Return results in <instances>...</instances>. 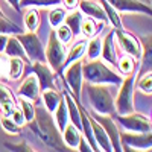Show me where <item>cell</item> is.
Instances as JSON below:
<instances>
[{
	"label": "cell",
	"instance_id": "7",
	"mask_svg": "<svg viewBox=\"0 0 152 152\" xmlns=\"http://www.w3.org/2000/svg\"><path fill=\"white\" fill-rule=\"evenodd\" d=\"M114 120L123 126L125 131L129 132H149L152 129V122L149 117L140 113H129V114H114Z\"/></svg>",
	"mask_w": 152,
	"mask_h": 152
},
{
	"label": "cell",
	"instance_id": "12",
	"mask_svg": "<svg viewBox=\"0 0 152 152\" xmlns=\"http://www.w3.org/2000/svg\"><path fill=\"white\" fill-rule=\"evenodd\" d=\"M32 72L37 76L40 90H47V88H58L56 87V73L49 67L47 62L34 61L32 62Z\"/></svg>",
	"mask_w": 152,
	"mask_h": 152
},
{
	"label": "cell",
	"instance_id": "14",
	"mask_svg": "<svg viewBox=\"0 0 152 152\" xmlns=\"http://www.w3.org/2000/svg\"><path fill=\"white\" fill-rule=\"evenodd\" d=\"M40 93H41L40 84H38V79L34 73L29 75L28 78L20 84L18 90H17L18 97H24V99L31 100V102H37V100L40 99Z\"/></svg>",
	"mask_w": 152,
	"mask_h": 152
},
{
	"label": "cell",
	"instance_id": "43",
	"mask_svg": "<svg viewBox=\"0 0 152 152\" xmlns=\"http://www.w3.org/2000/svg\"><path fill=\"white\" fill-rule=\"evenodd\" d=\"M8 38H9L8 34H0V53H3L5 46H6V43H8Z\"/></svg>",
	"mask_w": 152,
	"mask_h": 152
},
{
	"label": "cell",
	"instance_id": "11",
	"mask_svg": "<svg viewBox=\"0 0 152 152\" xmlns=\"http://www.w3.org/2000/svg\"><path fill=\"white\" fill-rule=\"evenodd\" d=\"M90 114H91V117L104 128V131L107 132L110 142H111L113 151L120 152V151H122L120 132H119V128H117V125H116V120H114V117H113V116H104V114H97V113H94V111H91Z\"/></svg>",
	"mask_w": 152,
	"mask_h": 152
},
{
	"label": "cell",
	"instance_id": "16",
	"mask_svg": "<svg viewBox=\"0 0 152 152\" xmlns=\"http://www.w3.org/2000/svg\"><path fill=\"white\" fill-rule=\"evenodd\" d=\"M78 9L82 12L84 15L91 17V18H94L97 21H102V23H107L108 21V18L105 15L102 6H100L97 2H94V0H79Z\"/></svg>",
	"mask_w": 152,
	"mask_h": 152
},
{
	"label": "cell",
	"instance_id": "37",
	"mask_svg": "<svg viewBox=\"0 0 152 152\" xmlns=\"http://www.w3.org/2000/svg\"><path fill=\"white\" fill-rule=\"evenodd\" d=\"M18 108L21 110L24 119H26V123L34 119V116H35V105H34V102H31V100L24 99V97H18Z\"/></svg>",
	"mask_w": 152,
	"mask_h": 152
},
{
	"label": "cell",
	"instance_id": "30",
	"mask_svg": "<svg viewBox=\"0 0 152 152\" xmlns=\"http://www.w3.org/2000/svg\"><path fill=\"white\" fill-rule=\"evenodd\" d=\"M137 75H138V78L135 76L137 88H138L142 93L151 96V93H152V73H151V70H146L145 73H142V72L137 70Z\"/></svg>",
	"mask_w": 152,
	"mask_h": 152
},
{
	"label": "cell",
	"instance_id": "27",
	"mask_svg": "<svg viewBox=\"0 0 152 152\" xmlns=\"http://www.w3.org/2000/svg\"><path fill=\"white\" fill-rule=\"evenodd\" d=\"M82 17H84V14H82V12H81L78 8H76V9H72L70 14L66 15L64 23L70 28V31L73 32L75 37H78V35L81 34V21H82Z\"/></svg>",
	"mask_w": 152,
	"mask_h": 152
},
{
	"label": "cell",
	"instance_id": "41",
	"mask_svg": "<svg viewBox=\"0 0 152 152\" xmlns=\"http://www.w3.org/2000/svg\"><path fill=\"white\" fill-rule=\"evenodd\" d=\"M76 151H81V152H90V151H91L90 145H88V142L85 140L84 135H81V140H79V143H78V148H76ZM91 152H93V151H91Z\"/></svg>",
	"mask_w": 152,
	"mask_h": 152
},
{
	"label": "cell",
	"instance_id": "25",
	"mask_svg": "<svg viewBox=\"0 0 152 152\" xmlns=\"http://www.w3.org/2000/svg\"><path fill=\"white\" fill-rule=\"evenodd\" d=\"M116 66H117L119 73H120L122 76L132 75V73H135V72L138 70V67H137V59L132 58V56L128 55V53H123V55L117 59Z\"/></svg>",
	"mask_w": 152,
	"mask_h": 152
},
{
	"label": "cell",
	"instance_id": "28",
	"mask_svg": "<svg viewBox=\"0 0 152 152\" xmlns=\"http://www.w3.org/2000/svg\"><path fill=\"white\" fill-rule=\"evenodd\" d=\"M99 2H100V6H102L105 15H107V18H108V23L113 26V29H120V28H123V26H122V18H120V15H119V12L111 6L107 0H99Z\"/></svg>",
	"mask_w": 152,
	"mask_h": 152
},
{
	"label": "cell",
	"instance_id": "23",
	"mask_svg": "<svg viewBox=\"0 0 152 152\" xmlns=\"http://www.w3.org/2000/svg\"><path fill=\"white\" fill-rule=\"evenodd\" d=\"M104 26H105V23L97 21L91 17L85 15V17H82V21H81V34L84 35L85 40H88V38H93Z\"/></svg>",
	"mask_w": 152,
	"mask_h": 152
},
{
	"label": "cell",
	"instance_id": "29",
	"mask_svg": "<svg viewBox=\"0 0 152 152\" xmlns=\"http://www.w3.org/2000/svg\"><path fill=\"white\" fill-rule=\"evenodd\" d=\"M100 52H102V38L100 37H93L90 41H87V49H85V56L87 59H97L100 58Z\"/></svg>",
	"mask_w": 152,
	"mask_h": 152
},
{
	"label": "cell",
	"instance_id": "18",
	"mask_svg": "<svg viewBox=\"0 0 152 152\" xmlns=\"http://www.w3.org/2000/svg\"><path fill=\"white\" fill-rule=\"evenodd\" d=\"M81 135H82V132L76 128L73 123H67V125L64 126V129L61 131L62 142H64V145H66L70 151H76V148H78V143H79V140H81Z\"/></svg>",
	"mask_w": 152,
	"mask_h": 152
},
{
	"label": "cell",
	"instance_id": "38",
	"mask_svg": "<svg viewBox=\"0 0 152 152\" xmlns=\"http://www.w3.org/2000/svg\"><path fill=\"white\" fill-rule=\"evenodd\" d=\"M0 125H2V129L5 132H8L9 135H15V134L21 132V126H18L9 116H2V119H0Z\"/></svg>",
	"mask_w": 152,
	"mask_h": 152
},
{
	"label": "cell",
	"instance_id": "42",
	"mask_svg": "<svg viewBox=\"0 0 152 152\" xmlns=\"http://www.w3.org/2000/svg\"><path fill=\"white\" fill-rule=\"evenodd\" d=\"M61 3H64V8L66 9H76L79 5V0H61Z\"/></svg>",
	"mask_w": 152,
	"mask_h": 152
},
{
	"label": "cell",
	"instance_id": "19",
	"mask_svg": "<svg viewBox=\"0 0 152 152\" xmlns=\"http://www.w3.org/2000/svg\"><path fill=\"white\" fill-rule=\"evenodd\" d=\"M5 64H6L5 75L8 76V79L9 81H18L24 72L26 61H23L21 58H17V56H11Z\"/></svg>",
	"mask_w": 152,
	"mask_h": 152
},
{
	"label": "cell",
	"instance_id": "21",
	"mask_svg": "<svg viewBox=\"0 0 152 152\" xmlns=\"http://www.w3.org/2000/svg\"><path fill=\"white\" fill-rule=\"evenodd\" d=\"M87 41L88 40H79V41H76L70 50H67V55H66V59L64 62H62V66H61V72L64 70L69 64H72V62L75 61H79L85 56V49H87Z\"/></svg>",
	"mask_w": 152,
	"mask_h": 152
},
{
	"label": "cell",
	"instance_id": "24",
	"mask_svg": "<svg viewBox=\"0 0 152 152\" xmlns=\"http://www.w3.org/2000/svg\"><path fill=\"white\" fill-rule=\"evenodd\" d=\"M40 96L43 99L44 108L49 113H53L56 110L58 104L61 102V99H62V94L59 91H56V88H47V90H43L40 93Z\"/></svg>",
	"mask_w": 152,
	"mask_h": 152
},
{
	"label": "cell",
	"instance_id": "9",
	"mask_svg": "<svg viewBox=\"0 0 152 152\" xmlns=\"http://www.w3.org/2000/svg\"><path fill=\"white\" fill-rule=\"evenodd\" d=\"M120 145L122 151L140 149V151H151L152 148V134L149 132H122L120 134Z\"/></svg>",
	"mask_w": 152,
	"mask_h": 152
},
{
	"label": "cell",
	"instance_id": "1",
	"mask_svg": "<svg viewBox=\"0 0 152 152\" xmlns=\"http://www.w3.org/2000/svg\"><path fill=\"white\" fill-rule=\"evenodd\" d=\"M28 128L34 132V135L41 140L44 146L52 151H70L61 137V131L50 114L44 107H35V116L31 122H28Z\"/></svg>",
	"mask_w": 152,
	"mask_h": 152
},
{
	"label": "cell",
	"instance_id": "3",
	"mask_svg": "<svg viewBox=\"0 0 152 152\" xmlns=\"http://www.w3.org/2000/svg\"><path fill=\"white\" fill-rule=\"evenodd\" d=\"M87 99L90 102L91 111L104 116H114L116 108H114V99L110 90L102 84H88L85 85Z\"/></svg>",
	"mask_w": 152,
	"mask_h": 152
},
{
	"label": "cell",
	"instance_id": "35",
	"mask_svg": "<svg viewBox=\"0 0 152 152\" xmlns=\"http://www.w3.org/2000/svg\"><path fill=\"white\" fill-rule=\"evenodd\" d=\"M66 15H67V11L66 9H62L59 6H53L52 11L49 12V23H50V26H52L53 29L58 28L59 24L64 23Z\"/></svg>",
	"mask_w": 152,
	"mask_h": 152
},
{
	"label": "cell",
	"instance_id": "45",
	"mask_svg": "<svg viewBox=\"0 0 152 152\" xmlns=\"http://www.w3.org/2000/svg\"><path fill=\"white\" fill-rule=\"evenodd\" d=\"M0 15H5V14H3V11H2V8H0Z\"/></svg>",
	"mask_w": 152,
	"mask_h": 152
},
{
	"label": "cell",
	"instance_id": "33",
	"mask_svg": "<svg viewBox=\"0 0 152 152\" xmlns=\"http://www.w3.org/2000/svg\"><path fill=\"white\" fill-rule=\"evenodd\" d=\"M59 5L61 0H20V8H53Z\"/></svg>",
	"mask_w": 152,
	"mask_h": 152
},
{
	"label": "cell",
	"instance_id": "31",
	"mask_svg": "<svg viewBox=\"0 0 152 152\" xmlns=\"http://www.w3.org/2000/svg\"><path fill=\"white\" fill-rule=\"evenodd\" d=\"M53 113H55L53 120H55V123L58 126V129L62 131L64 126L69 123V113H67V105L64 102V99H61V102L58 104V107H56V110Z\"/></svg>",
	"mask_w": 152,
	"mask_h": 152
},
{
	"label": "cell",
	"instance_id": "26",
	"mask_svg": "<svg viewBox=\"0 0 152 152\" xmlns=\"http://www.w3.org/2000/svg\"><path fill=\"white\" fill-rule=\"evenodd\" d=\"M23 21L28 32H37L38 26L41 23V17L38 14V8H28V11L23 14Z\"/></svg>",
	"mask_w": 152,
	"mask_h": 152
},
{
	"label": "cell",
	"instance_id": "32",
	"mask_svg": "<svg viewBox=\"0 0 152 152\" xmlns=\"http://www.w3.org/2000/svg\"><path fill=\"white\" fill-rule=\"evenodd\" d=\"M142 44V56L140 61L145 67H148V70H151V61H152V41H151V35H146L143 38V41H140Z\"/></svg>",
	"mask_w": 152,
	"mask_h": 152
},
{
	"label": "cell",
	"instance_id": "5",
	"mask_svg": "<svg viewBox=\"0 0 152 152\" xmlns=\"http://www.w3.org/2000/svg\"><path fill=\"white\" fill-rule=\"evenodd\" d=\"M44 55H46V62L49 64V67L52 69L56 75L61 76V66L66 59V55H67V49L66 46L62 44L56 35H55V31L52 29L49 34V40H47V46L44 49Z\"/></svg>",
	"mask_w": 152,
	"mask_h": 152
},
{
	"label": "cell",
	"instance_id": "22",
	"mask_svg": "<svg viewBox=\"0 0 152 152\" xmlns=\"http://www.w3.org/2000/svg\"><path fill=\"white\" fill-rule=\"evenodd\" d=\"M3 55H6V56H17V58H21L23 61H29L28 59V56H26V53H24V49H23V46H21V43L18 41V38L15 37V35H9V38H8V43H6V46H5V50H3Z\"/></svg>",
	"mask_w": 152,
	"mask_h": 152
},
{
	"label": "cell",
	"instance_id": "10",
	"mask_svg": "<svg viewBox=\"0 0 152 152\" xmlns=\"http://www.w3.org/2000/svg\"><path fill=\"white\" fill-rule=\"evenodd\" d=\"M114 37H116V41L119 43L120 49L125 53H128L132 58H135L137 61H140L142 44H140V40H138L134 34L120 28V29H114Z\"/></svg>",
	"mask_w": 152,
	"mask_h": 152
},
{
	"label": "cell",
	"instance_id": "34",
	"mask_svg": "<svg viewBox=\"0 0 152 152\" xmlns=\"http://www.w3.org/2000/svg\"><path fill=\"white\" fill-rule=\"evenodd\" d=\"M24 32L23 28H20L18 24H15L14 21L8 20L5 15H0V34H8V35H17Z\"/></svg>",
	"mask_w": 152,
	"mask_h": 152
},
{
	"label": "cell",
	"instance_id": "20",
	"mask_svg": "<svg viewBox=\"0 0 152 152\" xmlns=\"http://www.w3.org/2000/svg\"><path fill=\"white\" fill-rule=\"evenodd\" d=\"M17 107L14 94L9 88L0 82V110H2V116H11V113Z\"/></svg>",
	"mask_w": 152,
	"mask_h": 152
},
{
	"label": "cell",
	"instance_id": "8",
	"mask_svg": "<svg viewBox=\"0 0 152 152\" xmlns=\"http://www.w3.org/2000/svg\"><path fill=\"white\" fill-rule=\"evenodd\" d=\"M18 38V41L21 43L24 53H26L28 59L31 62L34 61H40V62H46V55H44V47L41 40L38 38V35L35 32H21L15 35Z\"/></svg>",
	"mask_w": 152,
	"mask_h": 152
},
{
	"label": "cell",
	"instance_id": "15",
	"mask_svg": "<svg viewBox=\"0 0 152 152\" xmlns=\"http://www.w3.org/2000/svg\"><path fill=\"white\" fill-rule=\"evenodd\" d=\"M102 59L107 64L116 66L117 62V52H116V37H114V29H111L105 38H102V52H100Z\"/></svg>",
	"mask_w": 152,
	"mask_h": 152
},
{
	"label": "cell",
	"instance_id": "40",
	"mask_svg": "<svg viewBox=\"0 0 152 152\" xmlns=\"http://www.w3.org/2000/svg\"><path fill=\"white\" fill-rule=\"evenodd\" d=\"M9 117H11L12 120H14L18 126H21V128H23L24 125H26V119H24L23 113H21V110H20L18 107H15V108H14V111L11 113V116H9Z\"/></svg>",
	"mask_w": 152,
	"mask_h": 152
},
{
	"label": "cell",
	"instance_id": "39",
	"mask_svg": "<svg viewBox=\"0 0 152 152\" xmlns=\"http://www.w3.org/2000/svg\"><path fill=\"white\" fill-rule=\"evenodd\" d=\"M5 148L8 151H12V152H34L35 151L26 140H23L20 143H9V142H6L5 143Z\"/></svg>",
	"mask_w": 152,
	"mask_h": 152
},
{
	"label": "cell",
	"instance_id": "13",
	"mask_svg": "<svg viewBox=\"0 0 152 152\" xmlns=\"http://www.w3.org/2000/svg\"><path fill=\"white\" fill-rule=\"evenodd\" d=\"M107 2L117 12H135V14H145V15L152 14L151 5L140 2V0H107Z\"/></svg>",
	"mask_w": 152,
	"mask_h": 152
},
{
	"label": "cell",
	"instance_id": "17",
	"mask_svg": "<svg viewBox=\"0 0 152 152\" xmlns=\"http://www.w3.org/2000/svg\"><path fill=\"white\" fill-rule=\"evenodd\" d=\"M90 122H91V131H93V137H94V142L96 145L99 146L100 151H105V152H111L113 148H111V142L107 135V132L104 131V128L100 126L90 114Z\"/></svg>",
	"mask_w": 152,
	"mask_h": 152
},
{
	"label": "cell",
	"instance_id": "6",
	"mask_svg": "<svg viewBox=\"0 0 152 152\" xmlns=\"http://www.w3.org/2000/svg\"><path fill=\"white\" fill-rule=\"evenodd\" d=\"M61 76L64 78L69 91L75 99L81 100L82 88H84V76H82V59L75 61L69 64L64 70H62Z\"/></svg>",
	"mask_w": 152,
	"mask_h": 152
},
{
	"label": "cell",
	"instance_id": "2",
	"mask_svg": "<svg viewBox=\"0 0 152 152\" xmlns=\"http://www.w3.org/2000/svg\"><path fill=\"white\" fill-rule=\"evenodd\" d=\"M82 76L84 81L88 84H102V85H119L123 76L110 67L105 61L90 59L82 62Z\"/></svg>",
	"mask_w": 152,
	"mask_h": 152
},
{
	"label": "cell",
	"instance_id": "44",
	"mask_svg": "<svg viewBox=\"0 0 152 152\" xmlns=\"http://www.w3.org/2000/svg\"><path fill=\"white\" fill-rule=\"evenodd\" d=\"M6 2L14 8L17 12H21V8H20V0H6Z\"/></svg>",
	"mask_w": 152,
	"mask_h": 152
},
{
	"label": "cell",
	"instance_id": "4",
	"mask_svg": "<svg viewBox=\"0 0 152 152\" xmlns=\"http://www.w3.org/2000/svg\"><path fill=\"white\" fill-rule=\"evenodd\" d=\"M135 76L137 72L128 76H123L122 82L119 84V93L114 99V108L116 114H129L135 111L134 104V90H135Z\"/></svg>",
	"mask_w": 152,
	"mask_h": 152
},
{
	"label": "cell",
	"instance_id": "36",
	"mask_svg": "<svg viewBox=\"0 0 152 152\" xmlns=\"http://www.w3.org/2000/svg\"><path fill=\"white\" fill-rule=\"evenodd\" d=\"M53 29V28H52ZM55 31V35H56V38H58V40L62 43V44H64V46H67L72 40H73V32L70 31V28L67 26V24L66 23H62V24H59V26L58 28H55L53 29Z\"/></svg>",
	"mask_w": 152,
	"mask_h": 152
}]
</instances>
